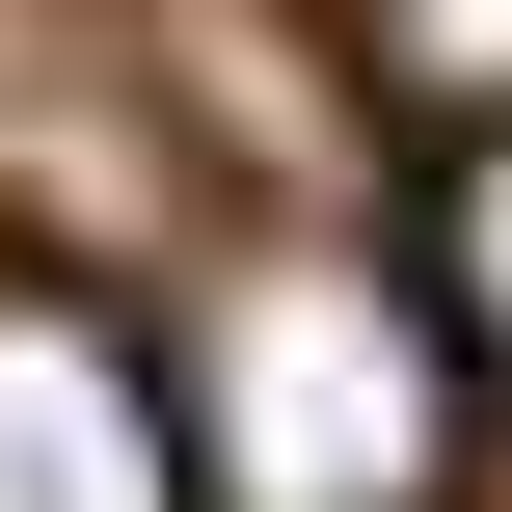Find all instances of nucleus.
Returning <instances> with one entry per match:
<instances>
[{
	"instance_id": "obj_3",
	"label": "nucleus",
	"mask_w": 512,
	"mask_h": 512,
	"mask_svg": "<svg viewBox=\"0 0 512 512\" xmlns=\"http://www.w3.org/2000/svg\"><path fill=\"white\" fill-rule=\"evenodd\" d=\"M432 324H459V378H486V432H512V135H432Z\"/></svg>"
},
{
	"instance_id": "obj_1",
	"label": "nucleus",
	"mask_w": 512,
	"mask_h": 512,
	"mask_svg": "<svg viewBox=\"0 0 512 512\" xmlns=\"http://www.w3.org/2000/svg\"><path fill=\"white\" fill-rule=\"evenodd\" d=\"M162 378H189L216 512H459V459H486V378H459L432 270H378V243H243Z\"/></svg>"
},
{
	"instance_id": "obj_2",
	"label": "nucleus",
	"mask_w": 512,
	"mask_h": 512,
	"mask_svg": "<svg viewBox=\"0 0 512 512\" xmlns=\"http://www.w3.org/2000/svg\"><path fill=\"white\" fill-rule=\"evenodd\" d=\"M0 512H216L189 486V378L54 270H0Z\"/></svg>"
},
{
	"instance_id": "obj_4",
	"label": "nucleus",
	"mask_w": 512,
	"mask_h": 512,
	"mask_svg": "<svg viewBox=\"0 0 512 512\" xmlns=\"http://www.w3.org/2000/svg\"><path fill=\"white\" fill-rule=\"evenodd\" d=\"M351 54L405 135H512V0H351Z\"/></svg>"
}]
</instances>
